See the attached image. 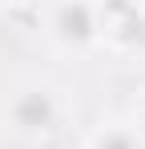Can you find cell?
<instances>
[{
  "label": "cell",
  "instance_id": "cell-2",
  "mask_svg": "<svg viewBox=\"0 0 145 149\" xmlns=\"http://www.w3.org/2000/svg\"><path fill=\"white\" fill-rule=\"evenodd\" d=\"M48 32L61 45H89L93 36H101V20H97L93 0H56Z\"/></svg>",
  "mask_w": 145,
  "mask_h": 149
},
{
  "label": "cell",
  "instance_id": "cell-1",
  "mask_svg": "<svg viewBox=\"0 0 145 149\" xmlns=\"http://www.w3.org/2000/svg\"><path fill=\"white\" fill-rule=\"evenodd\" d=\"M65 117V101L52 85H24L4 101V121L16 137H48L61 129Z\"/></svg>",
  "mask_w": 145,
  "mask_h": 149
},
{
  "label": "cell",
  "instance_id": "cell-3",
  "mask_svg": "<svg viewBox=\"0 0 145 149\" xmlns=\"http://www.w3.org/2000/svg\"><path fill=\"white\" fill-rule=\"evenodd\" d=\"M89 149H145V137L133 121H109L89 137Z\"/></svg>",
  "mask_w": 145,
  "mask_h": 149
},
{
  "label": "cell",
  "instance_id": "cell-4",
  "mask_svg": "<svg viewBox=\"0 0 145 149\" xmlns=\"http://www.w3.org/2000/svg\"><path fill=\"white\" fill-rule=\"evenodd\" d=\"M133 125L141 129V137H145V97H141V105H137V117H133Z\"/></svg>",
  "mask_w": 145,
  "mask_h": 149
}]
</instances>
